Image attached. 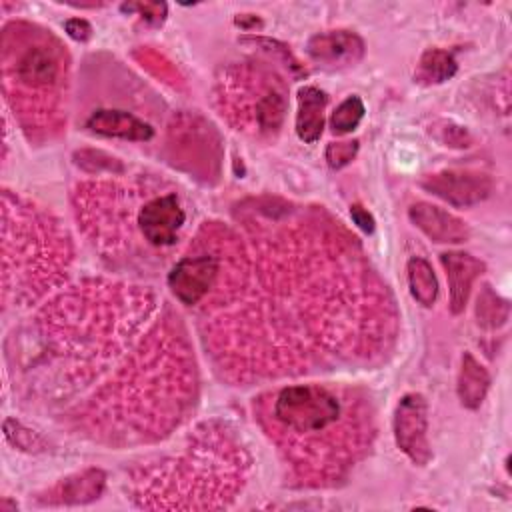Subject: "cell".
<instances>
[{"instance_id": "obj_1", "label": "cell", "mask_w": 512, "mask_h": 512, "mask_svg": "<svg viewBox=\"0 0 512 512\" xmlns=\"http://www.w3.org/2000/svg\"><path fill=\"white\" fill-rule=\"evenodd\" d=\"M274 416L292 432H322L340 418V402L330 390L316 384L288 386L276 396Z\"/></svg>"}, {"instance_id": "obj_2", "label": "cell", "mask_w": 512, "mask_h": 512, "mask_svg": "<svg viewBox=\"0 0 512 512\" xmlns=\"http://www.w3.org/2000/svg\"><path fill=\"white\" fill-rule=\"evenodd\" d=\"M394 440L396 446L418 466L432 458L428 442V404L422 394H404L394 410Z\"/></svg>"}, {"instance_id": "obj_3", "label": "cell", "mask_w": 512, "mask_h": 512, "mask_svg": "<svg viewBox=\"0 0 512 512\" xmlns=\"http://www.w3.org/2000/svg\"><path fill=\"white\" fill-rule=\"evenodd\" d=\"M420 186L442 198L444 202L466 208L488 198L492 192V180L488 174L474 170H442L428 174L420 180Z\"/></svg>"}, {"instance_id": "obj_4", "label": "cell", "mask_w": 512, "mask_h": 512, "mask_svg": "<svg viewBox=\"0 0 512 512\" xmlns=\"http://www.w3.org/2000/svg\"><path fill=\"white\" fill-rule=\"evenodd\" d=\"M218 276V258L212 254L184 256L168 274V286L182 304H198Z\"/></svg>"}, {"instance_id": "obj_5", "label": "cell", "mask_w": 512, "mask_h": 512, "mask_svg": "<svg viewBox=\"0 0 512 512\" xmlns=\"http://www.w3.org/2000/svg\"><path fill=\"white\" fill-rule=\"evenodd\" d=\"M186 214L176 194H164L146 202L138 212V226L142 236L152 246H170L176 242V234L182 228Z\"/></svg>"}, {"instance_id": "obj_6", "label": "cell", "mask_w": 512, "mask_h": 512, "mask_svg": "<svg viewBox=\"0 0 512 512\" xmlns=\"http://www.w3.org/2000/svg\"><path fill=\"white\" fill-rule=\"evenodd\" d=\"M408 216L436 244H462L470 238L468 224L436 204L416 202L408 208Z\"/></svg>"}, {"instance_id": "obj_7", "label": "cell", "mask_w": 512, "mask_h": 512, "mask_svg": "<svg viewBox=\"0 0 512 512\" xmlns=\"http://www.w3.org/2000/svg\"><path fill=\"white\" fill-rule=\"evenodd\" d=\"M440 264L446 272L450 290V312L460 314L468 302L472 284L484 272V262L476 256L460 250H450L440 254Z\"/></svg>"}, {"instance_id": "obj_8", "label": "cell", "mask_w": 512, "mask_h": 512, "mask_svg": "<svg viewBox=\"0 0 512 512\" xmlns=\"http://www.w3.org/2000/svg\"><path fill=\"white\" fill-rule=\"evenodd\" d=\"M316 62L324 64H354L364 54L362 38L352 30H330L314 34L306 46Z\"/></svg>"}, {"instance_id": "obj_9", "label": "cell", "mask_w": 512, "mask_h": 512, "mask_svg": "<svg viewBox=\"0 0 512 512\" xmlns=\"http://www.w3.org/2000/svg\"><path fill=\"white\" fill-rule=\"evenodd\" d=\"M106 484V476L100 468H86L78 474L64 478L58 486L50 490L46 498H40L42 504H58V506H76L88 504L100 498Z\"/></svg>"}, {"instance_id": "obj_10", "label": "cell", "mask_w": 512, "mask_h": 512, "mask_svg": "<svg viewBox=\"0 0 512 512\" xmlns=\"http://www.w3.org/2000/svg\"><path fill=\"white\" fill-rule=\"evenodd\" d=\"M86 128L100 136H112V138H122L132 142H146L154 136V130L148 122L136 118L130 112L110 110V108L92 112L90 118L86 120Z\"/></svg>"}, {"instance_id": "obj_11", "label": "cell", "mask_w": 512, "mask_h": 512, "mask_svg": "<svg viewBox=\"0 0 512 512\" xmlns=\"http://www.w3.org/2000/svg\"><path fill=\"white\" fill-rule=\"evenodd\" d=\"M60 76V62L46 46L26 48L16 62V80L30 88L54 86Z\"/></svg>"}, {"instance_id": "obj_12", "label": "cell", "mask_w": 512, "mask_h": 512, "mask_svg": "<svg viewBox=\"0 0 512 512\" xmlns=\"http://www.w3.org/2000/svg\"><path fill=\"white\" fill-rule=\"evenodd\" d=\"M326 94L316 86H302L298 90V112H296V134L302 142L312 144L320 138L324 128Z\"/></svg>"}, {"instance_id": "obj_13", "label": "cell", "mask_w": 512, "mask_h": 512, "mask_svg": "<svg viewBox=\"0 0 512 512\" xmlns=\"http://www.w3.org/2000/svg\"><path fill=\"white\" fill-rule=\"evenodd\" d=\"M490 388V374L488 370L474 358L472 352H464L460 360V372H458V398L460 404L468 410L480 408Z\"/></svg>"}, {"instance_id": "obj_14", "label": "cell", "mask_w": 512, "mask_h": 512, "mask_svg": "<svg viewBox=\"0 0 512 512\" xmlns=\"http://www.w3.org/2000/svg\"><path fill=\"white\" fill-rule=\"evenodd\" d=\"M406 274L412 298L424 308H430L438 298V280L432 264L422 256H412L406 264Z\"/></svg>"}, {"instance_id": "obj_15", "label": "cell", "mask_w": 512, "mask_h": 512, "mask_svg": "<svg viewBox=\"0 0 512 512\" xmlns=\"http://www.w3.org/2000/svg\"><path fill=\"white\" fill-rule=\"evenodd\" d=\"M458 70V64L448 50L430 48L420 56L416 68V80L422 84H442L450 80Z\"/></svg>"}, {"instance_id": "obj_16", "label": "cell", "mask_w": 512, "mask_h": 512, "mask_svg": "<svg viewBox=\"0 0 512 512\" xmlns=\"http://www.w3.org/2000/svg\"><path fill=\"white\" fill-rule=\"evenodd\" d=\"M510 314V304L506 298L496 294L488 284L482 286L476 298V322L486 330H496L506 324Z\"/></svg>"}, {"instance_id": "obj_17", "label": "cell", "mask_w": 512, "mask_h": 512, "mask_svg": "<svg viewBox=\"0 0 512 512\" xmlns=\"http://www.w3.org/2000/svg\"><path fill=\"white\" fill-rule=\"evenodd\" d=\"M364 102L360 96L344 98L330 116V128L334 134H348L352 132L364 118Z\"/></svg>"}, {"instance_id": "obj_18", "label": "cell", "mask_w": 512, "mask_h": 512, "mask_svg": "<svg viewBox=\"0 0 512 512\" xmlns=\"http://www.w3.org/2000/svg\"><path fill=\"white\" fill-rule=\"evenodd\" d=\"M4 436L14 448H20L24 452H42L46 448V442L40 434L26 428L14 418L4 420Z\"/></svg>"}, {"instance_id": "obj_19", "label": "cell", "mask_w": 512, "mask_h": 512, "mask_svg": "<svg viewBox=\"0 0 512 512\" xmlns=\"http://www.w3.org/2000/svg\"><path fill=\"white\" fill-rule=\"evenodd\" d=\"M284 96L276 90H272L270 94H266L260 104H258V122L264 130H272L278 128L282 116H284Z\"/></svg>"}, {"instance_id": "obj_20", "label": "cell", "mask_w": 512, "mask_h": 512, "mask_svg": "<svg viewBox=\"0 0 512 512\" xmlns=\"http://www.w3.org/2000/svg\"><path fill=\"white\" fill-rule=\"evenodd\" d=\"M432 134L436 136L438 142H442L444 146H452V148H466L472 142V138H470L466 128H462V126H458L454 122H446V120L434 124Z\"/></svg>"}, {"instance_id": "obj_21", "label": "cell", "mask_w": 512, "mask_h": 512, "mask_svg": "<svg viewBox=\"0 0 512 512\" xmlns=\"http://www.w3.org/2000/svg\"><path fill=\"white\" fill-rule=\"evenodd\" d=\"M356 152H358V140H340V142H330L326 146L324 156L332 170H340L354 160Z\"/></svg>"}, {"instance_id": "obj_22", "label": "cell", "mask_w": 512, "mask_h": 512, "mask_svg": "<svg viewBox=\"0 0 512 512\" xmlns=\"http://www.w3.org/2000/svg\"><path fill=\"white\" fill-rule=\"evenodd\" d=\"M124 12H134L138 10L140 16L146 22L152 24H162L166 18V4L164 2H134V4H122Z\"/></svg>"}, {"instance_id": "obj_23", "label": "cell", "mask_w": 512, "mask_h": 512, "mask_svg": "<svg viewBox=\"0 0 512 512\" xmlns=\"http://www.w3.org/2000/svg\"><path fill=\"white\" fill-rule=\"evenodd\" d=\"M64 30L70 38L78 40V42H86L92 36V26L88 20L84 18H70L64 22Z\"/></svg>"}, {"instance_id": "obj_24", "label": "cell", "mask_w": 512, "mask_h": 512, "mask_svg": "<svg viewBox=\"0 0 512 512\" xmlns=\"http://www.w3.org/2000/svg\"><path fill=\"white\" fill-rule=\"evenodd\" d=\"M350 216H352V222L366 234H372L374 228H376V222H374V216L362 206V204H352L350 206Z\"/></svg>"}]
</instances>
